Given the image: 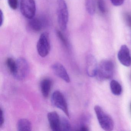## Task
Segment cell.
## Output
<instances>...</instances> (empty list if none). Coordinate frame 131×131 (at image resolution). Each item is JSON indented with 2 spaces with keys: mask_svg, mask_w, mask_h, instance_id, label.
Instances as JSON below:
<instances>
[{
  "mask_svg": "<svg viewBox=\"0 0 131 131\" xmlns=\"http://www.w3.org/2000/svg\"><path fill=\"white\" fill-rule=\"evenodd\" d=\"M51 102L55 107L62 110L69 117V109L66 100L63 94L59 91H56L52 94Z\"/></svg>",
  "mask_w": 131,
  "mask_h": 131,
  "instance_id": "obj_6",
  "label": "cell"
},
{
  "mask_svg": "<svg viewBox=\"0 0 131 131\" xmlns=\"http://www.w3.org/2000/svg\"><path fill=\"white\" fill-rule=\"evenodd\" d=\"M80 130L83 131H89V128L85 125H83L80 127Z\"/></svg>",
  "mask_w": 131,
  "mask_h": 131,
  "instance_id": "obj_26",
  "label": "cell"
},
{
  "mask_svg": "<svg viewBox=\"0 0 131 131\" xmlns=\"http://www.w3.org/2000/svg\"><path fill=\"white\" fill-rule=\"evenodd\" d=\"M42 18L33 17L29 19L28 23L29 28L34 32H39L42 30L44 26V22Z\"/></svg>",
  "mask_w": 131,
  "mask_h": 131,
  "instance_id": "obj_12",
  "label": "cell"
},
{
  "mask_svg": "<svg viewBox=\"0 0 131 131\" xmlns=\"http://www.w3.org/2000/svg\"><path fill=\"white\" fill-rule=\"evenodd\" d=\"M125 19L127 25L131 28V14L126 13L124 15Z\"/></svg>",
  "mask_w": 131,
  "mask_h": 131,
  "instance_id": "obj_22",
  "label": "cell"
},
{
  "mask_svg": "<svg viewBox=\"0 0 131 131\" xmlns=\"http://www.w3.org/2000/svg\"><path fill=\"white\" fill-rule=\"evenodd\" d=\"M71 126L69 122L65 118H60V131H70Z\"/></svg>",
  "mask_w": 131,
  "mask_h": 131,
  "instance_id": "obj_18",
  "label": "cell"
},
{
  "mask_svg": "<svg viewBox=\"0 0 131 131\" xmlns=\"http://www.w3.org/2000/svg\"><path fill=\"white\" fill-rule=\"evenodd\" d=\"M18 131H31L32 126L31 122L26 119H21L18 121L17 124Z\"/></svg>",
  "mask_w": 131,
  "mask_h": 131,
  "instance_id": "obj_14",
  "label": "cell"
},
{
  "mask_svg": "<svg viewBox=\"0 0 131 131\" xmlns=\"http://www.w3.org/2000/svg\"><path fill=\"white\" fill-rule=\"evenodd\" d=\"M52 84V81L49 79H44L41 81L40 83L41 92L44 97L47 98L49 96Z\"/></svg>",
  "mask_w": 131,
  "mask_h": 131,
  "instance_id": "obj_13",
  "label": "cell"
},
{
  "mask_svg": "<svg viewBox=\"0 0 131 131\" xmlns=\"http://www.w3.org/2000/svg\"><path fill=\"white\" fill-rule=\"evenodd\" d=\"M1 24H0L1 25L0 26H1L3 25L4 22V15L1 10Z\"/></svg>",
  "mask_w": 131,
  "mask_h": 131,
  "instance_id": "obj_25",
  "label": "cell"
},
{
  "mask_svg": "<svg viewBox=\"0 0 131 131\" xmlns=\"http://www.w3.org/2000/svg\"><path fill=\"white\" fill-rule=\"evenodd\" d=\"M20 9L21 13L26 18L29 19L33 18L36 13L35 0H21Z\"/></svg>",
  "mask_w": 131,
  "mask_h": 131,
  "instance_id": "obj_7",
  "label": "cell"
},
{
  "mask_svg": "<svg viewBox=\"0 0 131 131\" xmlns=\"http://www.w3.org/2000/svg\"><path fill=\"white\" fill-rule=\"evenodd\" d=\"M111 3L115 6H119L123 4L124 0H110Z\"/></svg>",
  "mask_w": 131,
  "mask_h": 131,
  "instance_id": "obj_23",
  "label": "cell"
},
{
  "mask_svg": "<svg viewBox=\"0 0 131 131\" xmlns=\"http://www.w3.org/2000/svg\"><path fill=\"white\" fill-rule=\"evenodd\" d=\"M98 8L101 13H105L106 11V7L104 0H96Z\"/></svg>",
  "mask_w": 131,
  "mask_h": 131,
  "instance_id": "obj_19",
  "label": "cell"
},
{
  "mask_svg": "<svg viewBox=\"0 0 131 131\" xmlns=\"http://www.w3.org/2000/svg\"><path fill=\"white\" fill-rule=\"evenodd\" d=\"M47 118L52 130L60 131V118L57 112H50L47 115Z\"/></svg>",
  "mask_w": 131,
  "mask_h": 131,
  "instance_id": "obj_11",
  "label": "cell"
},
{
  "mask_svg": "<svg viewBox=\"0 0 131 131\" xmlns=\"http://www.w3.org/2000/svg\"><path fill=\"white\" fill-rule=\"evenodd\" d=\"M6 64L10 72L13 75L16 71V62L11 58H8L6 61Z\"/></svg>",
  "mask_w": 131,
  "mask_h": 131,
  "instance_id": "obj_17",
  "label": "cell"
},
{
  "mask_svg": "<svg viewBox=\"0 0 131 131\" xmlns=\"http://www.w3.org/2000/svg\"><path fill=\"white\" fill-rule=\"evenodd\" d=\"M118 58L124 66L129 67L131 65V57L128 47L123 45L120 47L118 53Z\"/></svg>",
  "mask_w": 131,
  "mask_h": 131,
  "instance_id": "obj_8",
  "label": "cell"
},
{
  "mask_svg": "<svg viewBox=\"0 0 131 131\" xmlns=\"http://www.w3.org/2000/svg\"><path fill=\"white\" fill-rule=\"evenodd\" d=\"M52 69L58 77L67 83L70 82V78L65 67L59 63H56L52 66Z\"/></svg>",
  "mask_w": 131,
  "mask_h": 131,
  "instance_id": "obj_10",
  "label": "cell"
},
{
  "mask_svg": "<svg viewBox=\"0 0 131 131\" xmlns=\"http://www.w3.org/2000/svg\"></svg>",
  "mask_w": 131,
  "mask_h": 131,
  "instance_id": "obj_27",
  "label": "cell"
},
{
  "mask_svg": "<svg viewBox=\"0 0 131 131\" xmlns=\"http://www.w3.org/2000/svg\"><path fill=\"white\" fill-rule=\"evenodd\" d=\"M85 6L89 14L93 15L95 12V4L93 0H86Z\"/></svg>",
  "mask_w": 131,
  "mask_h": 131,
  "instance_id": "obj_16",
  "label": "cell"
},
{
  "mask_svg": "<svg viewBox=\"0 0 131 131\" xmlns=\"http://www.w3.org/2000/svg\"><path fill=\"white\" fill-rule=\"evenodd\" d=\"M37 49L39 55L42 57H46L49 54L50 45L48 33L45 32L40 35L37 42Z\"/></svg>",
  "mask_w": 131,
  "mask_h": 131,
  "instance_id": "obj_5",
  "label": "cell"
},
{
  "mask_svg": "<svg viewBox=\"0 0 131 131\" xmlns=\"http://www.w3.org/2000/svg\"><path fill=\"white\" fill-rule=\"evenodd\" d=\"M9 6L13 10L17 9L18 6V0H7Z\"/></svg>",
  "mask_w": 131,
  "mask_h": 131,
  "instance_id": "obj_21",
  "label": "cell"
},
{
  "mask_svg": "<svg viewBox=\"0 0 131 131\" xmlns=\"http://www.w3.org/2000/svg\"><path fill=\"white\" fill-rule=\"evenodd\" d=\"M94 110L101 128L105 131L112 130L114 128V123L112 117L98 105L95 106Z\"/></svg>",
  "mask_w": 131,
  "mask_h": 131,
  "instance_id": "obj_2",
  "label": "cell"
},
{
  "mask_svg": "<svg viewBox=\"0 0 131 131\" xmlns=\"http://www.w3.org/2000/svg\"><path fill=\"white\" fill-rule=\"evenodd\" d=\"M110 88L111 92L115 95H120L122 92V87L118 82L112 80L110 82Z\"/></svg>",
  "mask_w": 131,
  "mask_h": 131,
  "instance_id": "obj_15",
  "label": "cell"
},
{
  "mask_svg": "<svg viewBox=\"0 0 131 131\" xmlns=\"http://www.w3.org/2000/svg\"><path fill=\"white\" fill-rule=\"evenodd\" d=\"M57 35L58 37H59L61 42L66 47H67L68 46V42L66 38L64 37L63 34L60 31L58 30V31H57Z\"/></svg>",
  "mask_w": 131,
  "mask_h": 131,
  "instance_id": "obj_20",
  "label": "cell"
},
{
  "mask_svg": "<svg viewBox=\"0 0 131 131\" xmlns=\"http://www.w3.org/2000/svg\"><path fill=\"white\" fill-rule=\"evenodd\" d=\"M57 13L59 26L62 31H65L69 20V12L67 5L64 0L57 1Z\"/></svg>",
  "mask_w": 131,
  "mask_h": 131,
  "instance_id": "obj_3",
  "label": "cell"
},
{
  "mask_svg": "<svg viewBox=\"0 0 131 131\" xmlns=\"http://www.w3.org/2000/svg\"><path fill=\"white\" fill-rule=\"evenodd\" d=\"M98 67L95 57L92 55H89L86 57V70L87 75L90 77L96 76Z\"/></svg>",
  "mask_w": 131,
  "mask_h": 131,
  "instance_id": "obj_9",
  "label": "cell"
},
{
  "mask_svg": "<svg viewBox=\"0 0 131 131\" xmlns=\"http://www.w3.org/2000/svg\"><path fill=\"white\" fill-rule=\"evenodd\" d=\"M0 115H1V117H0V127H1L3 126V125L4 124V113L3 111L2 108H1V112H0Z\"/></svg>",
  "mask_w": 131,
  "mask_h": 131,
  "instance_id": "obj_24",
  "label": "cell"
},
{
  "mask_svg": "<svg viewBox=\"0 0 131 131\" xmlns=\"http://www.w3.org/2000/svg\"><path fill=\"white\" fill-rule=\"evenodd\" d=\"M114 71V66L113 62L109 60H103L98 66L96 76L101 81L109 79L112 77Z\"/></svg>",
  "mask_w": 131,
  "mask_h": 131,
  "instance_id": "obj_1",
  "label": "cell"
},
{
  "mask_svg": "<svg viewBox=\"0 0 131 131\" xmlns=\"http://www.w3.org/2000/svg\"><path fill=\"white\" fill-rule=\"evenodd\" d=\"M16 71L13 74L16 79L23 80L26 79L29 72V66L27 60L24 58H20L16 61Z\"/></svg>",
  "mask_w": 131,
  "mask_h": 131,
  "instance_id": "obj_4",
  "label": "cell"
}]
</instances>
